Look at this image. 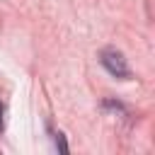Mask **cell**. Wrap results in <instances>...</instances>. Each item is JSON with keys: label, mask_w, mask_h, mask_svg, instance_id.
Segmentation results:
<instances>
[{"label": "cell", "mask_w": 155, "mask_h": 155, "mask_svg": "<svg viewBox=\"0 0 155 155\" xmlns=\"http://www.w3.org/2000/svg\"><path fill=\"white\" fill-rule=\"evenodd\" d=\"M99 61H102V65H104L114 78L126 80V78L131 75V70H128V65H126L124 53H121V51H116V48H104V51L99 53Z\"/></svg>", "instance_id": "cell-1"}, {"label": "cell", "mask_w": 155, "mask_h": 155, "mask_svg": "<svg viewBox=\"0 0 155 155\" xmlns=\"http://www.w3.org/2000/svg\"><path fill=\"white\" fill-rule=\"evenodd\" d=\"M56 145H58V150H61V153H68V145H65L63 133H56Z\"/></svg>", "instance_id": "cell-2"}, {"label": "cell", "mask_w": 155, "mask_h": 155, "mask_svg": "<svg viewBox=\"0 0 155 155\" xmlns=\"http://www.w3.org/2000/svg\"><path fill=\"white\" fill-rule=\"evenodd\" d=\"M0 133H2V104H0Z\"/></svg>", "instance_id": "cell-3"}]
</instances>
